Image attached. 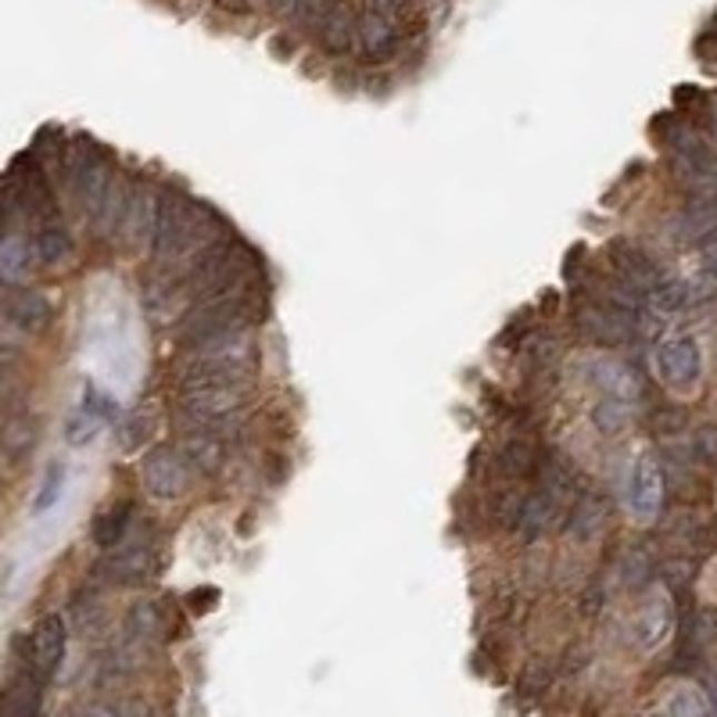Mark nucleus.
Masks as SVG:
<instances>
[{"label":"nucleus","instance_id":"5701e85b","mask_svg":"<svg viewBox=\"0 0 717 717\" xmlns=\"http://www.w3.org/2000/svg\"><path fill=\"white\" fill-rule=\"evenodd\" d=\"M320 33H323L327 51H333V54L348 51V47H352V40H356V22H352V14H348L341 4H333L330 14L323 19V26H320Z\"/></svg>","mask_w":717,"mask_h":717},{"label":"nucleus","instance_id":"9b49d317","mask_svg":"<svg viewBox=\"0 0 717 717\" xmlns=\"http://www.w3.org/2000/svg\"><path fill=\"white\" fill-rule=\"evenodd\" d=\"M187 467H198L201 474H216L227 459V435L219 430H205L195 424H180V449Z\"/></svg>","mask_w":717,"mask_h":717},{"label":"nucleus","instance_id":"9d476101","mask_svg":"<svg viewBox=\"0 0 717 717\" xmlns=\"http://www.w3.org/2000/svg\"><path fill=\"white\" fill-rule=\"evenodd\" d=\"M143 488L155 499H180L187 488V459L177 449H155L143 459Z\"/></svg>","mask_w":717,"mask_h":717},{"label":"nucleus","instance_id":"473e14b6","mask_svg":"<svg viewBox=\"0 0 717 717\" xmlns=\"http://www.w3.org/2000/svg\"><path fill=\"white\" fill-rule=\"evenodd\" d=\"M699 262H704V269L710 277H717V230H710L707 241L699 245Z\"/></svg>","mask_w":717,"mask_h":717},{"label":"nucleus","instance_id":"f03ea898","mask_svg":"<svg viewBox=\"0 0 717 717\" xmlns=\"http://www.w3.org/2000/svg\"><path fill=\"white\" fill-rule=\"evenodd\" d=\"M255 370V338L251 330H237L227 338H212L183 348L177 362L180 391L212 388V385H248Z\"/></svg>","mask_w":717,"mask_h":717},{"label":"nucleus","instance_id":"f8f14e48","mask_svg":"<svg viewBox=\"0 0 717 717\" xmlns=\"http://www.w3.org/2000/svg\"><path fill=\"white\" fill-rule=\"evenodd\" d=\"M675 631V607L667 592H653L646 599V607L639 610V620H635V639H639V649H657L671 639Z\"/></svg>","mask_w":717,"mask_h":717},{"label":"nucleus","instance_id":"c85d7f7f","mask_svg":"<svg viewBox=\"0 0 717 717\" xmlns=\"http://www.w3.org/2000/svg\"><path fill=\"white\" fill-rule=\"evenodd\" d=\"M104 424L93 417V412H87L83 406H79L72 417H69V424H66V438H69V445H87L93 435H98Z\"/></svg>","mask_w":717,"mask_h":717},{"label":"nucleus","instance_id":"393cba45","mask_svg":"<svg viewBox=\"0 0 717 717\" xmlns=\"http://www.w3.org/2000/svg\"><path fill=\"white\" fill-rule=\"evenodd\" d=\"M499 467H502L506 477H528V474H535V467H538L535 445L524 441V438L506 441V449L499 452Z\"/></svg>","mask_w":717,"mask_h":717},{"label":"nucleus","instance_id":"2eb2a0df","mask_svg":"<svg viewBox=\"0 0 717 717\" xmlns=\"http://www.w3.org/2000/svg\"><path fill=\"white\" fill-rule=\"evenodd\" d=\"M29 248H33V259H40L43 266H51V269L66 266L72 259V248H76L72 245V230L66 227V219H61V216L40 219Z\"/></svg>","mask_w":717,"mask_h":717},{"label":"nucleus","instance_id":"c756f323","mask_svg":"<svg viewBox=\"0 0 717 717\" xmlns=\"http://www.w3.org/2000/svg\"><path fill=\"white\" fill-rule=\"evenodd\" d=\"M406 11V0H366V14H377V19L398 22Z\"/></svg>","mask_w":717,"mask_h":717},{"label":"nucleus","instance_id":"4468645a","mask_svg":"<svg viewBox=\"0 0 717 717\" xmlns=\"http://www.w3.org/2000/svg\"><path fill=\"white\" fill-rule=\"evenodd\" d=\"M535 477H538V491H546L549 499H556L564 506V499H570L574 491H578V470H574V464L564 456V452H541L538 456V467H535Z\"/></svg>","mask_w":717,"mask_h":717},{"label":"nucleus","instance_id":"dca6fc26","mask_svg":"<svg viewBox=\"0 0 717 717\" xmlns=\"http://www.w3.org/2000/svg\"><path fill=\"white\" fill-rule=\"evenodd\" d=\"M588 380L607 391V398H620V402H631V398H639V377H635L625 362L617 359H592L585 366Z\"/></svg>","mask_w":717,"mask_h":717},{"label":"nucleus","instance_id":"6ab92c4d","mask_svg":"<svg viewBox=\"0 0 717 717\" xmlns=\"http://www.w3.org/2000/svg\"><path fill=\"white\" fill-rule=\"evenodd\" d=\"M556 517H560V502L556 499H549L546 491H531L528 499H524V506H520V517H517V535L524 538V541H535V538H541L546 535L552 524H556Z\"/></svg>","mask_w":717,"mask_h":717},{"label":"nucleus","instance_id":"7ed1b4c3","mask_svg":"<svg viewBox=\"0 0 717 717\" xmlns=\"http://www.w3.org/2000/svg\"><path fill=\"white\" fill-rule=\"evenodd\" d=\"M251 327V291H233V295H216L195 301L187 309V316L177 327V341L180 348L212 341V338H227V333L248 330Z\"/></svg>","mask_w":717,"mask_h":717},{"label":"nucleus","instance_id":"72a5a7b5","mask_svg":"<svg viewBox=\"0 0 717 717\" xmlns=\"http://www.w3.org/2000/svg\"><path fill=\"white\" fill-rule=\"evenodd\" d=\"M90 717H126V714L116 704H98V707L90 710Z\"/></svg>","mask_w":717,"mask_h":717},{"label":"nucleus","instance_id":"4c0bfd02","mask_svg":"<svg viewBox=\"0 0 717 717\" xmlns=\"http://www.w3.org/2000/svg\"><path fill=\"white\" fill-rule=\"evenodd\" d=\"M61 717H72V714H61Z\"/></svg>","mask_w":717,"mask_h":717},{"label":"nucleus","instance_id":"aec40b11","mask_svg":"<svg viewBox=\"0 0 717 717\" xmlns=\"http://www.w3.org/2000/svg\"><path fill=\"white\" fill-rule=\"evenodd\" d=\"M607 514H610V506L607 499L599 496V491H588V496H581L578 502H574L570 509V517H567V531L570 538H596L603 528H607Z\"/></svg>","mask_w":717,"mask_h":717},{"label":"nucleus","instance_id":"4be33fe9","mask_svg":"<svg viewBox=\"0 0 717 717\" xmlns=\"http://www.w3.org/2000/svg\"><path fill=\"white\" fill-rule=\"evenodd\" d=\"M29 262H33V248H29L26 237H19V233L0 237V280H8V283L26 280Z\"/></svg>","mask_w":717,"mask_h":717},{"label":"nucleus","instance_id":"f3484780","mask_svg":"<svg viewBox=\"0 0 717 717\" xmlns=\"http://www.w3.org/2000/svg\"><path fill=\"white\" fill-rule=\"evenodd\" d=\"M40 678L19 667L8 689H0V717H40Z\"/></svg>","mask_w":717,"mask_h":717},{"label":"nucleus","instance_id":"2f4dec72","mask_svg":"<svg viewBox=\"0 0 717 717\" xmlns=\"http://www.w3.org/2000/svg\"><path fill=\"white\" fill-rule=\"evenodd\" d=\"M143 435H148V420H130L122 430V452H137L143 445Z\"/></svg>","mask_w":717,"mask_h":717},{"label":"nucleus","instance_id":"412c9836","mask_svg":"<svg viewBox=\"0 0 717 717\" xmlns=\"http://www.w3.org/2000/svg\"><path fill=\"white\" fill-rule=\"evenodd\" d=\"M356 40L366 51V58H388L398 43V22H388V19H377V14H362V22L356 26Z\"/></svg>","mask_w":717,"mask_h":717},{"label":"nucleus","instance_id":"b1692460","mask_svg":"<svg viewBox=\"0 0 717 717\" xmlns=\"http://www.w3.org/2000/svg\"><path fill=\"white\" fill-rule=\"evenodd\" d=\"M667 717H714V707L710 699L704 696V689H696V685H678L667 699Z\"/></svg>","mask_w":717,"mask_h":717},{"label":"nucleus","instance_id":"1a4fd4ad","mask_svg":"<svg viewBox=\"0 0 717 717\" xmlns=\"http://www.w3.org/2000/svg\"><path fill=\"white\" fill-rule=\"evenodd\" d=\"M628 506L643 524L657 520V514H660V506H664V470H660V464L653 456H643L639 464L631 467Z\"/></svg>","mask_w":717,"mask_h":717},{"label":"nucleus","instance_id":"ddd939ff","mask_svg":"<svg viewBox=\"0 0 717 717\" xmlns=\"http://www.w3.org/2000/svg\"><path fill=\"white\" fill-rule=\"evenodd\" d=\"M4 316H8L11 327H19L26 333H40V330L51 327L54 306H51V298H47V295L22 287V291H11L4 298Z\"/></svg>","mask_w":717,"mask_h":717},{"label":"nucleus","instance_id":"f704fd0d","mask_svg":"<svg viewBox=\"0 0 717 717\" xmlns=\"http://www.w3.org/2000/svg\"><path fill=\"white\" fill-rule=\"evenodd\" d=\"M298 0H266V8H273V11H295Z\"/></svg>","mask_w":717,"mask_h":717},{"label":"nucleus","instance_id":"39448f33","mask_svg":"<svg viewBox=\"0 0 717 717\" xmlns=\"http://www.w3.org/2000/svg\"><path fill=\"white\" fill-rule=\"evenodd\" d=\"M14 653H19V660L26 671H33L40 681H51L61 664H66V653H69V628L66 620L58 614H47L40 617L33 631L22 635L19 643H14Z\"/></svg>","mask_w":717,"mask_h":717},{"label":"nucleus","instance_id":"20e7f679","mask_svg":"<svg viewBox=\"0 0 717 717\" xmlns=\"http://www.w3.org/2000/svg\"><path fill=\"white\" fill-rule=\"evenodd\" d=\"M248 406V385H212L180 391V424H195L205 430L230 435L237 417Z\"/></svg>","mask_w":717,"mask_h":717},{"label":"nucleus","instance_id":"bb28decb","mask_svg":"<svg viewBox=\"0 0 717 717\" xmlns=\"http://www.w3.org/2000/svg\"><path fill=\"white\" fill-rule=\"evenodd\" d=\"M592 424L603 430V435H614V430L631 424V402H620V398H603V402L592 409Z\"/></svg>","mask_w":717,"mask_h":717},{"label":"nucleus","instance_id":"0eeeda50","mask_svg":"<svg viewBox=\"0 0 717 717\" xmlns=\"http://www.w3.org/2000/svg\"><path fill=\"white\" fill-rule=\"evenodd\" d=\"M653 362H657L664 385L678 391H693L699 385V374H704V356H699L696 338H667Z\"/></svg>","mask_w":717,"mask_h":717},{"label":"nucleus","instance_id":"e433bc0d","mask_svg":"<svg viewBox=\"0 0 717 717\" xmlns=\"http://www.w3.org/2000/svg\"><path fill=\"white\" fill-rule=\"evenodd\" d=\"M222 4L233 8V11H241V8H245V0H222Z\"/></svg>","mask_w":717,"mask_h":717},{"label":"nucleus","instance_id":"6e6552de","mask_svg":"<svg viewBox=\"0 0 717 717\" xmlns=\"http://www.w3.org/2000/svg\"><path fill=\"white\" fill-rule=\"evenodd\" d=\"M155 219H158V195H151L143 183H133L126 195V212H122V237L130 251H148L155 241Z\"/></svg>","mask_w":717,"mask_h":717},{"label":"nucleus","instance_id":"7c9ffc66","mask_svg":"<svg viewBox=\"0 0 717 717\" xmlns=\"http://www.w3.org/2000/svg\"><path fill=\"white\" fill-rule=\"evenodd\" d=\"M219 603V588H195V592L187 596V607L195 614H209Z\"/></svg>","mask_w":717,"mask_h":717},{"label":"nucleus","instance_id":"a211bd4d","mask_svg":"<svg viewBox=\"0 0 717 717\" xmlns=\"http://www.w3.org/2000/svg\"><path fill=\"white\" fill-rule=\"evenodd\" d=\"M133 517H137V509H133L130 499H119V502H111L108 509H101V514L93 517V528H90L93 546H98L101 552L116 549L119 541H122L126 535H130Z\"/></svg>","mask_w":717,"mask_h":717},{"label":"nucleus","instance_id":"cd10ccee","mask_svg":"<svg viewBox=\"0 0 717 717\" xmlns=\"http://www.w3.org/2000/svg\"><path fill=\"white\" fill-rule=\"evenodd\" d=\"M66 496V467L61 464H51L40 481V491H37V502H33V514H47V509H54L58 499Z\"/></svg>","mask_w":717,"mask_h":717},{"label":"nucleus","instance_id":"423d86ee","mask_svg":"<svg viewBox=\"0 0 717 717\" xmlns=\"http://www.w3.org/2000/svg\"><path fill=\"white\" fill-rule=\"evenodd\" d=\"M155 570H158V546L148 528L133 535L130 541L122 538L98 564V574L111 585H143L148 578H155Z\"/></svg>","mask_w":717,"mask_h":717},{"label":"nucleus","instance_id":"f257e3e1","mask_svg":"<svg viewBox=\"0 0 717 717\" xmlns=\"http://www.w3.org/2000/svg\"><path fill=\"white\" fill-rule=\"evenodd\" d=\"M219 216L187 195L180 187H166L158 195V219H155V241L151 251L162 266H177L183 259H195L205 248L219 241Z\"/></svg>","mask_w":717,"mask_h":717},{"label":"nucleus","instance_id":"a878e982","mask_svg":"<svg viewBox=\"0 0 717 717\" xmlns=\"http://www.w3.org/2000/svg\"><path fill=\"white\" fill-rule=\"evenodd\" d=\"M126 628H130V639L133 646H143V643H155L158 631H162V620H158V610L151 603H140V607L130 610V620H126Z\"/></svg>","mask_w":717,"mask_h":717},{"label":"nucleus","instance_id":"c9c22d12","mask_svg":"<svg viewBox=\"0 0 717 717\" xmlns=\"http://www.w3.org/2000/svg\"><path fill=\"white\" fill-rule=\"evenodd\" d=\"M8 362H11V348H8L4 341H0V374L8 370Z\"/></svg>","mask_w":717,"mask_h":717}]
</instances>
